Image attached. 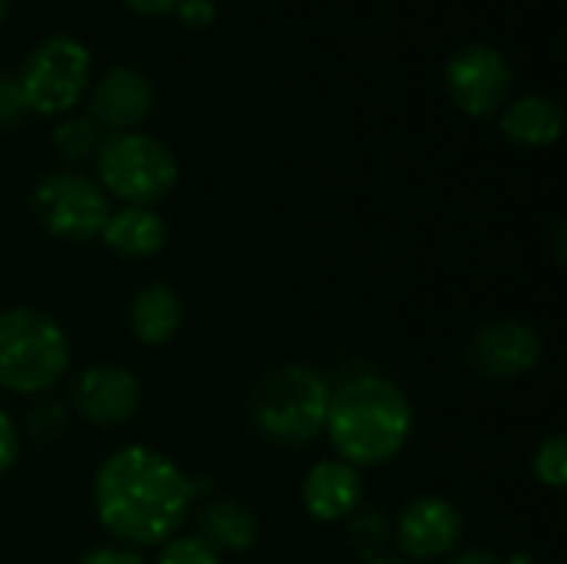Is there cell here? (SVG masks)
Returning a JSON list of instances; mask_svg holds the SVG:
<instances>
[{
  "label": "cell",
  "mask_w": 567,
  "mask_h": 564,
  "mask_svg": "<svg viewBox=\"0 0 567 564\" xmlns=\"http://www.w3.org/2000/svg\"><path fill=\"white\" fill-rule=\"evenodd\" d=\"M189 475L159 449L123 445L93 475V512L123 548H153L179 535L193 512Z\"/></svg>",
  "instance_id": "1"
},
{
  "label": "cell",
  "mask_w": 567,
  "mask_h": 564,
  "mask_svg": "<svg viewBox=\"0 0 567 564\" xmlns=\"http://www.w3.org/2000/svg\"><path fill=\"white\" fill-rule=\"evenodd\" d=\"M156 106L153 80L126 63H116L96 76L90 86V110L86 116L106 133H133Z\"/></svg>",
  "instance_id": "12"
},
{
  "label": "cell",
  "mask_w": 567,
  "mask_h": 564,
  "mask_svg": "<svg viewBox=\"0 0 567 564\" xmlns=\"http://www.w3.org/2000/svg\"><path fill=\"white\" fill-rule=\"evenodd\" d=\"M567 226L565 219H555V226H551V253H555V263L558 266H565L567 263Z\"/></svg>",
  "instance_id": "29"
},
{
  "label": "cell",
  "mask_w": 567,
  "mask_h": 564,
  "mask_svg": "<svg viewBox=\"0 0 567 564\" xmlns=\"http://www.w3.org/2000/svg\"><path fill=\"white\" fill-rule=\"evenodd\" d=\"M415 429L405 389L385 376H359L332 389L326 432L329 445L352 469H375L402 455Z\"/></svg>",
  "instance_id": "2"
},
{
  "label": "cell",
  "mask_w": 567,
  "mask_h": 564,
  "mask_svg": "<svg viewBox=\"0 0 567 564\" xmlns=\"http://www.w3.org/2000/svg\"><path fill=\"white\" fill-rule=\"evenodd\" d=\"M10 3H13V0H0V23H3V17L10 13Z\"/></svg>",
  "instance_id": "31"
},
{
  "label": "cell",
  "mask_w": 567,
  "mask_h": 564,
  "mask_svg": "<svg viewBox=\"0 0 567 564\" xmlns=\"http://www.w3.org/2000/svg\"><path fill=\"white\" fill-rule=\"evenodd\" d=\"M153 564H223V555H216L199 535H173L163 542Z\"/></svg>",
  "instance_id": "22"
},
{
  "label": "cell",
  "mask_w": 567,
  "mask_h": 564,
  "mask_svg": "<svg viewBox=\"0 0 567 564\" xmlns=\"http://www.w3.org/2000/svg\"><path fill=\"white\" fill-rule=\"evenodd\" d=\"M50 143L63 163H86L96 160L103 146V130L90 116H60V123H53Z\"/></svg>",
  "instance_id": "18"
},
{
  "label": "cell",
  "mask_w": 567,
  "mask_h": 564,
  "mask_svg": "<svg viewBox=\"0 0 567 564\" xmlns=\"http://www.w3.org/2000/svg\"><path fill=\"white\" fill-rule=\"evenodd\" d=\"M362 502H365L362 472L342 459L316 462L302 479V509L312 522L322 525L349 522L362 509Z\"/></svg>",
  "instance_id": "13"
},
{
  "label": "cell",
  "mask_w": 567,
  "mask_h": 564,
  "mask_svg": "<svg viewBox=\"0 0 567 564\" xmlns=\"http://www.w3.org/2000/svg\"><path fill=\"white\" fill-rule=\"evenodd\" d=\"M76 564H146L133 548H123V545H100L93 552H86Z\"/></svg>",
  "instance_id": "26"
},
{
  "label": "cell",
  "mask_w": 567,
  "mask_h": 564,
  "mask_svg": "<svg viewBox=\"0 0 567 564\" xmlns=\"http://www.w3.org/2000/svg\"><path fill=\"white\" fill-rule=\"evenodd\" d=\"M90 70L93 57L83 40L70 33H50L37 47H30L13 76L30 113L63 116L90 90Z\"/></svg>",
  "instance_id": "6"
},
{
  "label": "cell",
  "mask_w": 567,
  "mask_h": 564,
  "mask_svg": "<svg viewBox=\"0 0 567 564\" xmlns=\"http://www.w3.org/2000/svg\"><path fill=\"white\" fill-rule=\"evenodd\" d=\"M498 126H502V133L512 143L542 150V146L558 143L561 126H565V110H561V103L555 96L525 93V96H518V100H512V103L502 106Z\"/></svg>",
  "instance_id": "16"
},
{
  "label": "cell",
  "mask_w": 567,
  "mask_h": 564,
  "mask_svg": "<svg viewBox=\"0 0 567 564\" xmlns=\"http://www.w3.org/2000/svg\"><path fill=\"white\" fill-rule=\"evenodd\" d=\"M532 472L545 489L561 492L567 485V442L561 432L542 439V445L532 455Z\"/></svg>",
  "instance_id": "21"
},
{
  "label": "cell",
  "mask_w": 567,
  "mask_h": 564,
  "mask_svg": "<svg viewBox=\"0 0 567 564\" xmlns=\"http://www.w3.org/2000/svg\"><path fill=\"white\" fill-rule=\"evenodd\" d=\"M30 110L20 93V83L10 70H0V130H20Z\"/></svg>",
  "instance_id": "23"
},
{
  "label": "cell",
  "mask_w": 567,
  "mask_h": 564,
  "mask_svg": "<svg viewBox=\"0 0 567 564\" xmlns=\"http://www.w3.org/2000/svg\"><path fill=\"white\" fill-rule=\"evenodd\" d=\"M346 539H349V548L362 562H375V558H385V548L392 545V525L382 512H362L359 509L349 519Z\"/></svg>",
  "instance_id": "19"
},
{
  "label": "cell",
  "mask_w": 567,
  "mask_h": 564,
  "mask_svg": "<svg viewBox=\"0 0 567 564\" xmlns=\"http://www.w3.org/2000/svg\"><path fill=\"white\" fill-rule=\"evenodd\" d=\"M332 382L309 362H282L266 369L246 399L252 429L282 449L312 445L326 432Z\"/></svg>",
  "instance_id": "3"
},
{
  "label": "cell",
  "mask_w": 567,
  "mask_h": 564,
  "mask_svg": "<svg viewBox=\"0 0 567 564\" xmlns=\"http://www.w3.org/2000/svg\"><path fill=\"white\" fill-rule=\"evenodd\" d=\"M183 326V302L173 286L166 283H150L136 293L130 306V332L136 342L156 349L166 346Z\"/></svg>",
  "instance_id": "17"
},
{
  "label": "cell",
  "mask_w": 567,
  "mask_h": 564,
  "mask_svg": "<svg viewBox=\"0 0 567 564\" xmlns=\"http://www.w3.org/2000/svg\"><path fill=\"white\" fill-rule=\"evenodd\" d=\"M362 564H409V562H402V558H389V555H385V558H375V562H362Z\"/></svg>",
  "instance_id": "30"
},
{
  "label": "cell",
  "mask_w": 567,
  "mask_h": 564,
  "mask_svg": "<svg viewBox=\"0 0 567 564\" xmlns=\"http://www.w3.org/2000/svg\"><path fill=\"white\" fill-rule=\"evenodd\" d=\"M70 406L63 399H37L27 409V435L40 445H53L70 432Z\"/></svg>",
  "instance_id": "20"
},
{
  "label": "cell",
  "mask_w": 567,
  "mask_h": 564,
  "mask_svg": "<svg viewBox=\"0 0 567 564\" xmlns=\"http://www.w3.org/2000/svg\"><path fill=\"white\" fill-rule=\"evenodd\" d=\"M445 564H505V558H498L495 552H485V548H458L455 555H449Z\"/></svg>",
  "instance_id": "27"
},
{
  "label": "cell",
  "mask_w": 567,
  "mask_h": 564,
  "mask_svg": "<svg viewBox=\"0 0 567 564\" xmlns=\"http://www.w3.org/2000/svg\"><path fill=\"white\" fill-rule=\"evenodd\" d=\"M505 564H532V558L528 555H515V558H508Z\"/></svg>",
  "instance_id": "32"
},
{
  "label": "cell",
  "mask_w": 567,
  "mask_h": 564,
  "mask_svg": "<svg viewBox=\"0 0 567 564\" xmlns=\"http://www.w3.org/2000/svg\"><path fill=\"white\" fill-rule=\"evenodd\" d=\"M20 459V429L17 422L0 409V479L17 465Z\"/></svg>",
  "instance_id": "25"
},
{
  "label": "cell",
  "mask_w": 567,
  "mask_h": 564,
  "mask_svg": "<svg viewBox=\"0 0 567 564\" xmlns=\"http://www.w3.org/2000/svg\"><path fill=\"white\" fill-rule=\"evenodd\" d=\"M130 10L143 13V17H163L176 7V0H123Z\"/></svg>",
  "instance_id": "28"
},
{
  "label": "cell",
  "mask_w": 567,
  "mask_h": 564,
  "mask_svg": "<svg viewBox=\"0 0 567 564\" xmlns=\"http://www.w3.org/2000/svg\"><path fill=\"white\" fill-rule=\"evenodd\" d=\"M30 209L40 229L63 243H86L103 233L113 206L103 186L80 170H53L37 180Z\"/></svg>",
  "instance_id": "7"
},
{
  "label": "cell",
  "mask_w": 567,
  "mask_h": 564,
  "mask_svg": "<svg viewBox=\"0 0 567 564\" xmlns=\"http://www.w3.org/2000/svg\"><path fill=\"white\" fill-rule=\"evenodd\" d=\"M259 519L239 499H213L196 515V535L216 555H243L259 542Z\"/></svg>",
  "instance_id": "15"
},
{
  "label": "cell",
  "mask_w": 567,
  "mask_h": 564,
  "mask_svg": "<svg viewBox=\"0 0 567 564\" xmlns=\"http://www.w3.org/2000/svg\"><path fill=\"white\" fill-rule=\"evenodd\" d=\"M100 239L123 259H153L166 246L169 226L153 206H123L110 213Z\"/></svg>",
  "instance_id": "14"
},
{
  "label": "cell",
  "mask_w": 567,
  "mask_h": 564,
  "mask_svg": "<svg viewBox=\"0 0 567 564\" xmlns=\"http://www.w3.org/2000/svg\"><path fill=\"white\" fill-rule=\"evenodd\" d=\"M173 10L186 30H206L216 23V0H176Z\"/></svg>",
  "instance_id": "24"
},
{
  "label": "cell",
  "mask_w": 567,
  "mask_h": 564,
  "mask_svg": "<svg viewBox=\"0 0 567 564\" xmlns=\"http://www.w3.org/2000/svg\"><path fill=\"white\" fill-rule=\"evenodd\" d=\"M465 359L482 379L515 382L538 369L545 359V339L525 319H492L475 329Z\"/></svg>",
  "instance_id": "10"
},
{
  "label": "cell",
  "mask_w": 567,
  "mask_h": 564,
  "mask_svg": "<svg viewBox=\"0 0 567 564\" xmlns=\"http://www.w3.org/2000/svg\"><path fill=\"white\" fill-rule=\"evenodd\" d=\"M462 539H465L462 512L449 499H439V495L412 499L392 525V542L402 562L409 564L449 558L458 552Z\"/></svg>",
  "instance_id": "11"
},
{
  "label": "cell",
  "mask_w": 567,
  "mask_h": 564,
  "mask_svg": "<svg viewBox=\"0 0 567 564\" xmlns=\"http://www.w3.org/2000/svg\"><path fill=\"white\" fill-rule=\"evenodd\" d=\"M70 369V339L63 326L33 309L0 312V389L13 396H43Z\"/></svg>",
  "instance_id": "4"
},
{
  "label": "cell",
  "mask_w": 567,
  "mask_h": 564,
  "mask_svg": "<svg viewBox=\"0 0 567 564\" xmlns=\"http://www.w3.org/2000/svg\"><path fill=\"white\" fill-rule=\"evenodd\" d=\"M442 83L455 110L475 120H488L502 113V106L508 103L515 70L495 43L472 40L449 57L442 70Z\"/></svg>",
  "instance_id": "8"
},
{
  "label": "cell",
  "mask_w": 567,
  "mask_h": 564,
  "mask_svg": "<svg viewBox=\"0 0 567 564\" xmlns=\"http://www.w3.org/2000/svg\"><path fill=\"white\" fill-rule=\"evenodd\" d=\"M66 406L76 419L96 429H116L136 419L143 406V386L130 366L96 362L80 369L66 386Z\"/></svg>",
  "instance_id": "9"
},
{
  "label": "cell",
  "mask_w": 567,
  "mask_h": 564,
  "mask_svg": "<svg viewBox=\"0 0 567 564\" xmlns=\"http://www.w3.org/2000/svg\"><path fill=\"white\" fill-rule=\"evenodd\" d=\"M96 183L126 206H156L179 183V163L150 133H110L96 153Z\"/></svg>",
  "instance_id": "5"
}]
</instances>
